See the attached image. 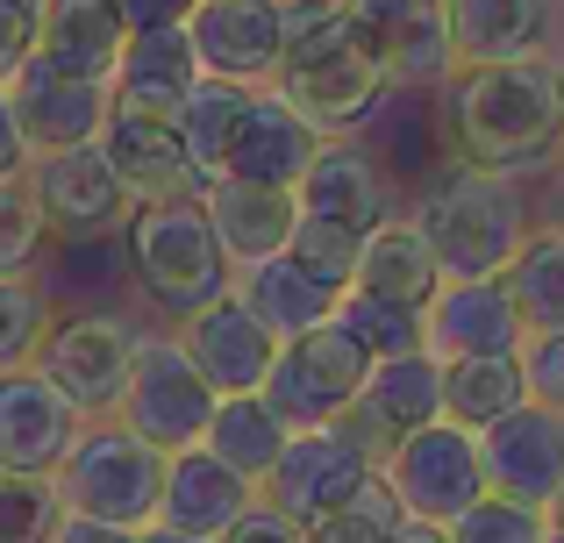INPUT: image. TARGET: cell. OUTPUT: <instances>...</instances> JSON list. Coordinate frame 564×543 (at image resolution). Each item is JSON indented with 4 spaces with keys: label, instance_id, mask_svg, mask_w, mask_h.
Returning <instances> with one entry per match:
<instances>
[{
    "label": "cell",
    "instance_id": "cell-1",
    "mask_svg": "<svg viewBox=\"0 0 564 543\" xmlns=\"http://www.w3.org/2000/svg\"><path fill=\"white\" fill-rule=\"evenodd\" d=\"M451 143L479 172H529L564 143V72L551 57L465 65L451 79Z\"/></svg>",
    "mask_w": 564,
    "mask_h": 543
},
{
    "label": "cell",
    "instance_id": "cell-2",
    "mask_svg": "<svg viewBox=\"0 0 564 543\" xmlns=\"http://www.w3.org/2000/svg\"><path fill=\"white\" fill-rule=\"evenodd\" d=\"M272 86L322 137H350L393 94V65L358 36L344 0H286V57H279Z\"/></svg>",
    "mask_w": 564,
    "mask_h": 543
},
{
    "label": "cell",
    "instance_id": "cell-3",
    "mask_svg": "<svg viewBox=\"0 0 564 543\" xmlns=\"http://www.w3.org/2000/svg\"><path fill=\"white\" fill-rule=\"evenodd\" d=\"M414 222L436 243V258H443L451 279H500L514 265V251L529 243V215H522V200H514L508 172H479V165H465V158L422 186Z\"/></svg>",
    "mask_w": 564,
    "mask_h": 543
},
{
    "label": "cell",
    "instance_id": "cell-4",
    "mask_svg": "<svg viewBox=\"0 0 564 543\" xmlns=\"http://www.w3.org/2000/svg\"><path fill=\"white\" fill-rule=\"evenodd\" d=\"M129 265H137V286L151 293L172 322L200 315L207 301H221V293L236 286V265H229V251H221L215 222H207L200 194L137 208V222H129Z\"/></svg>",
    "mask_w": 564,
    "mask_h": 543
},
{
    "label": "cell",
    "instance_id": "cell-5",
    "mask_svg": "<svg viewBox=\"0 0 564 543\" xmlns=\"http://www.w3.org/2000/svg\"><path fill=\"white\" fill-rule=\"evenodd\" d=\"M165 465L172 450H158L151 436H137L129 422H86L72 458L57 465V487H65V508L100 522H129V530H151L158 501H165Z\"/></svg>",
    "mask_w": 564,
    "mask_h": 543
},
{
    "label": "cell",
    "instance_id": "cell-6",
    "mask_svg": "<svg viewBox=\"0 0 564 543\" xmlns=\"http://www.w3.org/2000/svg\"><path fill=\"white\" fill-rule=\"evenodd\" d=\"M372 365H379L372 350L329 315V322H315V329H301V336L279 344V365H272V379H264V401H272L293 430H329V422L365 393Z\"/></svg>",
    "mask_w": 564,
    "mask_h": 543
},
{
    "label": "cell",
    "instance_id": "cell-7",
    "mask_svg": "<svg viewBox=\"0 0 564 543\" xmlns=\"http://www.w3.org/2000/svg\"><path fill=\"white\" fill-rule=\"evenodd\" d=\"M143 329L115 307H94V315H65L51 336H43L36 365L65 387V401L79 408L86 422H108L129 393V372H137Z\"/></svg>",
    "mask_w": 564,
    "mask_h": 543
},
{
    "label": "cell",
    "instance_id": "cell-8",
    "mask_svg": "<svg viewBox=\"0 0 564 543\" xmlns=\"http://www.w3.org/2000/svg\"><path fill=\"white\" fill-rule=\"evenodd\" d=\"M221 393L207 387V372L186 358L180 336H143L137 372H129V393L115 408V422H129L137 436H151L158 450H186L207 436Z\"/></svg>",
    "mask_w": 564,
    "mask_h": 543
},
{
    "label": "cell",
    "instance_id": "cell-9",
    "mask_svg": "<svg viewBox=\"0 0 564 543\" xmlns=\"http://www.w3.org/2000/svg\"><path fill=\"white\" fill-rule=\"evenodd\" d=\"M443 422V358L436 350H400V358H379L365 393L336 415V430L365 450L372 465H386L400 450V436Z\"/></svg>",
    "mask_w": 564,
    "mask_h": 543
},
{
    "label": "cell",
    "instance_id": "cell-10",
    "mask_svg": "<svg viewBox=\"0 0 564 543\" xmlns=\"http://www.w3.org/2000/svg\"><path fill=\"white\" fill-rule=\"evenodd\" d=\"M386 479L400 487V501H408V515L422 522H457L471 501L486 493V458H479V430H465V422H429V430L400 436V450L379 465Z\"/></svg>",
    "mask_w": 564,
    "mask_h": 543
},
{
    "label": "cell",
    "instance_id": "cell-11",
    "mask_svg": "<svg viewBox=\"0 0 564 543\" xmlns=\"http://www.w3.org/2000/svg\"><path fill=\"white\" fill-rule=\"evenodd\" d=\"M29 186H36L43 215H51V237H72V243L115 237V229H129V222H137V208H143V200L115 180V165H108L100 143L36 158V165H29Z\"/></svg>",
    "mask_w": 564,
    "mask_h": 543
},
{
    "label": "cell",
    "instance_id": "cell-12",
    "mask_svg": "<svg viewBox=\"0 0 564 543\" xmlns=\"http://www.w3.org/2000/svg\"><path fill=\"white\" fill-rule=\"evenodd\" d=\"M479 458H486V493H514L529 508H551L564 487V408L529 393L514 415L479 430Z\"/></svg>",
    "mask_w": 564,
    "mask_h": 543
},
{
    "label": "cell",
    "instance_id": "cell-13",
    "mask_svg": "<svg viewBox=\"0 0 564 543\" xmlns=\"http://www.w3.org/2000/svg\"><path fill=\"white\" fill-rule=\"evenodd\" d=\"M86 415L65 401L43 365H8L0 372V465L14 473H57L79 444Z\"/></svg>",
    "mask_w": 564,
    "mask_h": 543
},
{
    "label": "cell",
    "instance_id": "cell-14",
    "mask_svg": "<svg viewBox=\"0 0 564 543\" xmlns=\"http://www.w3.org/2000/svg\"><path fill=\"white\" fill-rule=\"evenodd\" d=\"M8 94H14V115H22V137H29L36 158L100 143V129H108V115H115V86L72 79V72H57L51 57H29V65L8 79Z\"/></svg>",
    "mask_w": 564,
    "mask_h": 543
},
{
    "label": "cell",
    "instance_id": "cell-15",
    "mask_svg": "<svg viewBox=\"0 0 564 543\" xmlns=\"http://www.w3.org/2000/svg\"><path fill=\"white\" fill-rule=\"evenodd\" d=\"M100 151H108L115 180L151 208V200H186L207 186V172L193 165L180 115H151V108H115L100 129Z\"/></svg>",
    "mask_w": 564,
    "mask_h": 543
},
{
    "label": "cell",
    "instance_id": "cell-16",
    "mask_svg": "<svg viewBox=\"0 0 564 543\" xmlns=\"http://www.w3.org/2000/svg\"><path fill=\"white\" fill-rule=\"evenodd\" d=\"M422 329H429V350L443 365L451 358H500V350L529 344V315H522L508 279H443L436 301L422 307Z\"/></svg>",
    "mask_w": 564,
    "mask_h": 543
},
{
    "label": "cell",
    "instance_id": "cell-17",
    "mask_svg": "<svg viewBox=\"0 0 564 543\" xmlns=\"http://www.w3.org/2000/svg\"><path fill=\"white\" fill-rule=\"evenodd\" d=\"M372 473H379V465L329 422V430H293L286 458L272 465V479H264L258 493H264L272 508H286V515L315 522V515H329V508H344Z\"/></svg>",
    "mask_w": 564,
    "mask_h": 543
},
{
    "label": "cell",
    "instance_id": "cell-18",
    "mask_svg": "<svg viewBox=\"0 0 564 543\" xmlns=\"http://www.w3.org/2000/svg\"><path fill=\"white\" fill-rule=\"evenodd\" d=\"M180 344L207 372L215 393H264V379H272V365H279V336L250 315V301L236 286L221 293V301H207L200 315H186Z\"/></svg>",
    "mask_w": 564,
    "mask_h": 543
},
{
    "label": "cell",
    "instance_id": "cell-19",
    "mask_svg": "<svg viewBox=\"0 0 564 543\" xmlns=\"http://www.w3.org/2000/svg\"><path fill=\"white\" fill-rule=\"evenodd\" d=\"M193 51L221 79H272L286 57V0H193Z\"/></svg>",
    "mask_w": 564,
    "mask_h": 543
},
{
    "label": "cell",
    "instance_id": "cell-20",
    "mask_svg": "<svg viewBox=\"0 0 564 543\" xmlns=\"http://www.w3.org/2000/svg\"><path fill=\"white\" fill-rule=\"evenodd\" d=\"M200 208H207V222H215V237H221V251H229L236 272L279 258L293 243V229H301V194H293V186L236 180V172H221V180L200 186Z\"/></svg>",
    "mask_w": 564,
    "mask_h": 543
},
{
    "label": "cell",
    "instance_id": "cell-21",
    "mask_svg": "<svg viewBox=\"0 0 564 543\" xmlns=\"http://www.w3.org/2000/svg\"><path fill=\"white\" fill-rule=\"evenodd\" d=\"M358 36L393 65V86H429L443 72H457L451 14L443 0H344Z\"/></svg>",
    "mask_w": 564,
    "mask_h": 543
},
{
    "label": "cell",
    "instance_id": "cell-22",
    "mask_svg": "<svg viewBox=\"0 0 564 543\" xmlns=\"http://www.w3.org/2000/svg\"><path fill=\"white\" fill-rule=\"evenodd\" d=\"M129 36H137V22H129L122 0H51V8H43L36 57H51V65L72 72V79L115 86Z\"/></svg>",
    "mask_w": 564,
    "mask_h": 543
},
{
    "label": "cell",
    "instance_id": "cell-23",
    "mask_svg": "<svg viewBox=\"0 0 564 543\" xmlns=\"http://www.w3.org/2000/svg\"><path fill=\"white\" fill-rule=\"evenodd\" d=\"M250 508H258V487H250L236 465H221L207 444L172 450L158 522H172V530H193V536H221L229 522H243Z\"/></svg>",
    "mask_w": 564,
    "mask_h": 543
},
{
    "label": "cell",
    "instance_id": "cell-24",
    "mask_svg": "<svg viewBox=\"0 0 564 543\" xmlns=\"http://www.w3.org/2000/svg\"><path fill=\"white\" fill-rule=\"evenodd\" d=\"M322 143H329V137H322V129L272 86V94L250 100L243 137H236V151H229V172H236V180H264V186H301Z\"/></svg>",
    "mask_w": 564,
    "mask_h": 543
},
{
    "label": "cell",
    "instance_id": "cell-25",
    "mask_svg": "<svg viewBox=\"0 0 564 543\" xmlns=\"http://www.w3.org/2000/svg\"><path fill=\"white\" fill-rule=\"evenodd\" d=\"M207 79L200 51H193V29H137L115 72V108H151V115H180L186 94Z\"/></svg>",
    "mask_w": 564,
    "mask_h": 543
},
{
    "label": "cell",
    "instance_id": "cell-26",
    "mask_svg": "<svg viewBox=\"0 0 564 543\" xmlns=\"http://www.w3.org/2000/svg\"><path fill=\"white\" fill-rule=\"evenodd\" d=\"M457 65H500V57H543L551 43V0H443Z\"/></svg>",
    "mask_w": 564,
    "mask_h": 543
},
{
    "label": "cell",
    "instance_id": "cell-27",
    "mask_svg": "<svg viewBox=\"0 0 564 543\" xmlns=\"http://www.w3.org/2000/svg\"><path fill=\"white\" fill-rule=\"evenodd\" d=\"M293 194H301V215H329V222H350V229H379L386 222V180L350 137L322 143L315 165H307V180L293 186Z\"/></svg>",
    "mask_w": 564,
    "mask_h": 543
},
{
    "label": "cell",
    "instance_id": "cell-28",
    "mask_svg": "<svg viewBox=\"0 0 564 543\" xmlns=\"http://www.w3.org/2000/svg\"><path fill=\"white\" fill-rule=\"evenodd\" d=\"M443 258L436 243L422 237L414 215H386L379 229H365V258H358V286L365 293H386V301H408V307H429L443 286Z\"/></svg>",
    "mask_w": 564,
    "mask_h": 543
},
{
    "label": "cell",
    "instance_id": "cell-29",
    "mask_svg": "<svg viewBox=\"0 0 564 543\" xmlns=\"http://www.w3.org/2000/svg\"><path fill=\"white\" fill-rule=\"evenodd\" d=\"M236 293L250 301V315H258L279 344H286V336H301V329H315V322H329L336 301H344V293L322 286V279L307 272L293 251H279V258H264V265L236 272Z\"/></svg>",
    "mask_w": 564,
    "mask_h": 543
},
{
    "label": "cell",
    "instance_id": "cell-30",
    "mask_svg": "<svg viewBox=\"0 0 564 543\" xmlns=\"http://www.w3.org/2000/svg\"><path fill=\"white\" fill-rule=\"evenodd\" d=\"M200 444L215 450L221 465H236L250 487H264V479H272V465L286 458V444H293V422L279 415L264 393H221V401H215V422H207Z\"/></svg>",
    "mask_w": 564,
    "mask_h": 543
},
{
    "label": "cell",
    "instance_id": "cell-31",
    "mask_svg": "<svg viewBox=\"0 0 564 543\" xmlns=\"http://www.w3.org/2000/svg\"><path fill=\"white\" fill-rule=\"evenodd\" d=\"M529 401V365L522 350H500V358H451L443 365V415L465 422V430H494L500 415Z\"/></svg>",
    "mask_w": 564,
    "mask_h": 543
},
{
    "label": "cell",
    "instance_id": "cell-32",
    "mask_svg": "<svg viewBox=\"0 0 564 543\" xmlns=\"http://www.w3.org/2000/svg\"><path fill=\"white\" fill-rule=\"evenodd\" d=\"M250 100H258V86L250 79H221V72H207V79L186 94L180 129H186V151H193V165H200L207 180L229 172V151H236V137H243Z\"/></svg>",
    "mask_w": 564,
    "mask_h": 543
},
{
    "label": "cell",
    "instance_id": "cell-33",
    "mask_svg": "<svg viewBox=\"0 0 564 543\" xmlns=\"http://www.w3.org/2000/svg\"><path fill=\"white\" fill-rule=\"evenodd\" d=\"M500 279H508L514 301H522L529 336H536V329H564V229H536Z\"/></svg>",
    "mask_w": 564,
    "mask_h": 543
},
{
    "label": "cell",
    "instance_id": "cell-34",
    "mask_svg": "<svg viewBox=\"0 0 564 543\" xmlns=\"http://www.w3.org/2000/svg\"><path fill=\"white\" fill-rule=\"evenodd\" d=\"M400 522H408V501H400V487H393L386 473H372L344 508H329V515L307 522V536H315V543H393Z\"/></svg>",
    "mask_w": 564,
    "mask_h": 543
},
{
    "label": "cell",
    "instance_id": "cell-35",
    "mask_svg": "<svg viewBox=\"0 0 564 543\" xmlns=\"http://www.w3.org/2000/svg\"><path fill=\"white\" fill-rule=\"evenodd\" d=\"M336 322H344L350 336H358L372 358H400V350H429V329H422V307L408 301H386V293H365L350 286L344 301H336Z\"/></svg>",
    "mask_w": 564,
    "mask_h": 543
},
{
    "label": "cell",
    "instance_id": "cell-36",
    "mask_svg": "<svg viewBox=\"0 0 564 543\" xmlns=\"http://www.w3.org/2000/svg\"><path fill=\"white\" fill-rule=\"evenodd\" d=\"M57 522H65L57 473H14V465H0V543H51Z\"/></svg>",
    "mask_w": 564,
    "mask_h": 543
},
{
    "label": "cell",
    "instance_id": "cell-37",
    "mask_svg": "<svg viewBox=\"0 0 564 543\" xmlns=\"http://www.w3.org/2000/svg\"><path fill=\"white\" fill-rule=\"evenodd\" d=\"M286 251L301 258V265L315 272L322 286L350 293V286H358V258H365V229L329 222V215H301V229H293V243H286Z\"/></svg>",
    "mask_w": 564,
    "mask_h": 543
},
{
    "label": "cell",
    "instance_id": "cell-38",
    "mask_svg": "<svg viewBox=\"0 0 564 543\" xmlns=\"http://www.w3.org/2000/svg\"><path fill=\"white\" fill-rule=\"evenodd\" d=\"M451 536L457 543H551V508H529L514 493H479L451 522Z\"/></svg>",
    "mask_w": 564,
    "mask_h": 543
},
{
    "label": "cell",
    "instance_id": "cell-39",
    "mask_svg": "<svg viewBox=\"0 0 564 543\" xmlns=\"http://www.w3.org/2000/svg\"><path fill=\"white\" fill-rule=\"evenodd\" d=\"M43 237H51V215H43L29 172L0 180V272H29L36 251H43Z\"/></svg>",
    "mask_w": 564,
    "mask_h": 543
},
{
    "label": "cell",
    "instance_id": "cell-40",
    "mask_svg": "<svg viewBox=\"0 0 564 543\" xmlns=\"http://www.w3.org/2000/svg\"><path fill=\"white\" fill-rule=\"evenodd\" d=\"M43 336H51V307L22 272H0V372L8 365H36Z\"/></svg>",
    "mask_w": 564,
    "mask_h": 543
},
{
    "label": "cell",
    "instance_id": "cell-41",
    "mask_svg": "<svg viewBox=\"0 0 564 543\" xmlns=\"http://www.w3.org/2000/svg\"><path fill=\"white\" fill-rule=\"evenodd\" d=\"M43 8L51 0H0V86L36 57V36H43Z\"/></svg>",
    "mask_w": 564,
    "mask_h": 543
},
{
    "label": "cell",
    "instance_id": "cell-42",
    "mask_svg": "<svg viewBox=\"0 0 564 543\" xmlns=\"http://www.w3.org/2000/svg\"><path fill=\"white\" fill-rule=\"evenodd\" d=\"M215 543H315V536H307L301 515H286V508H272V501L258 493V508H250L243 522H229Z\"/></svg>",
    "mask_w": 564,
    "mask_h": 543
},
{
    "label": "cell",
    "instance_id": "cell-43",
    "mask_svg": "<svg viewBox=\"0 0 564 543\" xmlns=\"http://www.w3.org/2000/svg\"><path fill=\"white\" fill-rule=\"evenodd\" d=\"M522 365H529V393L564 408V329H536L522 344Z\"/></svg>",
    "mask_w": 564,
    "mask_h": 543
},
{
    "label": "cell",
    "instance_id": "cell-44",
    "mask_svg": "<svg viewBox=\"0 0 564 543\" xmlns=\"http://www.w3.org/2000/svg\"><path fill=\"white\" fill-rule=\"evenodd\" d=\"M51 543H143V530H129V522H100V515H79V508H65V522H57Z\"/></svg>",
    "mask_w": 564,
    "mask_h": 543
},
{
    "label": "cell",
    "instance_id": "cell-45",
    "mask_svg": "<svg viewBox=\"0 0 564 543\" xmlns=\"http://www.w3.org/2000/svg\"><path fill=\"white\" fill-rule=\"evenodd\" d=\"M36 165V151H29V137H22V115H14V94L0 86V180H14V172H29Z\"/></svg>",
    "mask_w": 564,
    "mask_h": 543
},
{
    "label": "cell",
    "instance_id": "cell-46",
    "mask_svg": "<svg viewBox=\"0 0 564 543\" xmlns=\"http://www.w3.org/2000/svg\"><path fill=\"white\" fill-rule=\"evenodd\" d=\"M129 8V22L137 29H180L186 14H193V0H122Z\"/></svg>",
    "mask_w": 564,
    "mask_h": 543
},
{
    "label": "cell",
    "instance_id": "cell-47",
    "mask_svg": "<svg viewBox=\"0 0 564 543\" xmlns=\"http://www.w3.org/2000/svg\"><path fill=\"white\" fill-rule=\"evenodd\" d=\"M393 543H457V536H451V522H422V515H408Z\"/></svg>",
    "mask_w": 564,
    "mask_h": 543
},
{
    "label": "cell",
    "instance_id": "cell-48",
    "mask_svg": "<svg viewBox=\"0 0 564 543\" xmlns=\"http://www.w3.org/2000/svg\"><path fill=\"white\" fill-rule=\"evenodd\" d=\"M143 543H215V536H193V530H172V522H151Z\"/></svg>",
    "mask_w": 564,
    "mask_h": 543
},
{
    "label": "cell",
    "instance_id": "cell-49",
    "mask_svg": "<svg viewBox=\"0 0 564 543\" xmlns=\"http://www.w3.org/2000/svg\"><path fill=\"white\" fill-rule=\"evenodd\" d=\"M551 522H557V530H564V487H557V501H551Z\"/></svg>",
    "mask_w": 564,
    "mask_h": 543
},
{
    "label": "cell",
    "instance_id": "cell-50",
    "mask_svg": "<svg viewBox=\"0 0 564 543\" xmlns=\"http://www.w3.org/2000/svg\"><path fill=\"white\" fill-rule=\"evenodd\" d=\"M557 229H564V180H557Z\"/></svg>",
    "mask_w": 564,
    "mask_h": 543
},
{
    "label": "cell",
    "instance_id": "cell-51",
    "mask_svg": "<svg viewBox=\"0 0 564 543\" xmlns=\"http://www.w3.org/2000/svg\"><path fill=\"white\" fill-rule=\"evenodd\" d=\"M551 543H564V530H557V522H551Z\"/></svg>",
    "mask_w": 564,
    "mask_h": 543
},
{
    "label": "cell",
    "instance_id": "cell-52",
    "mask_svg": "<svg viewBox=\"0 0 564 543\" xmlns=\"http://www.w3.org/2000/svg\"><path fill=\"white\" fill-rule=\"evenodd\" d=\"M557 72H564V65H557Z\"/></svg>",
    "mask_w": 564,
    "mask_h": 543
}]
</instances>
